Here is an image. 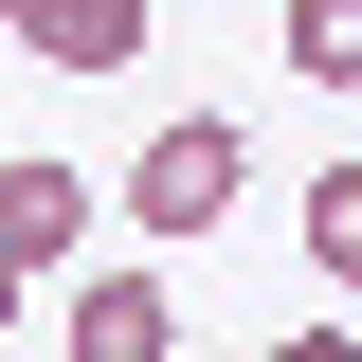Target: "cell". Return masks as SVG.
I'll return each instance as SVG.
<instances>
[{
    "label": "cell",
    "mask_w": 362,
    "mask_h": 362,
    "mask_svg": "<svg viewBox=\"0 0 362 362\" xmlns=\"http://www.w3.org/2000/svg\"><path fill=\"white\" fill-rule=\"evenodd\" d=\"M73 235H90V181L73 163H0V272H18V290H54Z\"/></svg>",
    "instance_id": "obj_3"
},
{
    "label": "cell",
    "mask_w": 362,
    "mask_h": 362,
    "mask_svg": "<svg viewBox=\"0 0 362 362\" xmlns=\"http://www.w3.org/2000/svg\"><path fill=\"white\" fill-rule=\"evenodd\" d=\"M235 181H254V127H235V109H181V127H145V163H127V235H218Z\"/></svg>",
    "instance_id": "obj_1"
},
{
    "label": "cell",
    "mask_w": 362,
    "mask_h": 362,
    "mask_svg": "<svg viewBox=\"0 0 362 362\" xmlns=\"http://www.w3.org/2000/svg\"><path fill=\"white\" fill-rule=\"evenodd\" d=\"M18 73H127L145 54V0H0Z\"/></svg>",
    "instance_id": "obj_2"
},
{
    "label": "cell",
    "mask_w": 362,
    "mask_h": 362,
    "mask_svg": "<svg viewBox=\"0 0 362 362\" xmlns=\"http://www.w3.org/2000/svg\"><path fill=\"white\" fill-rule=\"evenodd\" d=\"M308 254L362 290V163H326V181H308Z\"/></svg>",
    "instance_id": "obj_6"
},
{
    "label": "cell",
    "mask_w": 362,
    "mask_h": 362,
    "mask_svg": "<svg viewBox=\"0 0 362 362\" xmlns=\"http://www.w3.org/2000/svg\"><path fill=\"white\" fill-rule=\"evenodd\" d=\"M73 362H181L163 272H90V290H73Z\"/></svg>",
    "instance_id": "obj_4"
},
{
    "label": "cell",
    "mask_w": 362,
    "mask_h": 362,
    "mask_svg": "<svg viewBox=\"0 0 362 362\" xmlns=\"http://www.w3.org/2000/svg\"><path fill=\"white\" fill-rule=\"evenodd\" d=\"M290 73H308V90H362V0H290Z\"/></svg>",
    "instance_id": "obj_5"
},
{
    "label": "cell",
    "mask_w": 362,
    "mask_h": 362,
    "mask_svg": "<svg viewBox=\"0 0 362 362\" xmlns=\"http://www.w3.org/2000/svg\"><path fill=\"white\" fill-rule=\"evenodd\" d=\"M254 362H362V344H344V326H290V344H254Z\"/></svg>",
    "instance_id": "obj_7"
}]
</instances>
